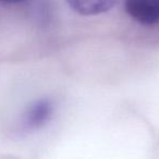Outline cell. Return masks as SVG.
Returning a JSON list of instances; mask_svg holds the SVG:
<instances>
[{"instance_id":"1","label":"cell","mask_w":159,"mask_h":159,"mask_svg":"<svg viewBox=\"0 0 159 159\" xmlns=\"http://www.w3.org/2000/svg\"><path fill=\"white\" fill-rule=\"evenodd\" d=\"M124 9L133 20L143 25L159 23V0H124Z\"/></svg>"},{"instance_id":"2","label":"cell","mask_w":159,"mask_h":159,"mask_svg":"<svg viewBox=\"0 0 159 159\" xmlns=\"http://www.w3.org/2000/svg\"><path fill=\"white\" fill-rule=\"evenodd\" d=\"M53 105L49 99H39L31 105L23 117V125L26 130H37L50 120Z\"/></svg>"},{"instance_id":"3","label":"cell","mask_w":159,"mask_h":159,"mask_svg":"<svg viewBox=\"0 0 159 159\" xmlns=\"http://www.w3.org/2000/svg\"><path fill=\"white\" fill-rule=\"evenodd\" d=\"M70 8L82 16H98L110 11L118 0H66Z\"/></svg>"},{"instance_id":"4","label":"cell","mask_w":159,"mask_h":159,"mask_svg":"<svg viewBox=\"0 0 159 159\" xmlns=\"http://www.w3.org/2000/svg\"><path fill=\"white\" fill-rule=\"evenodd\" d=\"M25 1V0H0V2L7 3V5H16V3H21Z\"/></svg>"}]
</instances>
